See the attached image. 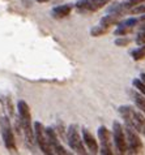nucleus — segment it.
Masks as SVG:
<instances>
[{"instance_id": "obj_6", "label": "nucleus", "mask_w": 145, "mask_h": 155, "mask_svg": "<svg viewBox=\"0 0 145 155\" xmlns=\"http://www.w3.org/2000/svg\"><path fill=\"white\" fill-rule=\"evenodd\" d=\"M34 137H35V142L39 146L41 151L43 154H52V150L50 147L49 140H47V134H46V128L43 127V124L39 121L34 123Z\"/></svg>"}, {"instance_id": "obj_15", "label": "nucleus", "mask_w": 145, "mask_h": 155, "mask_svg": "<svg viewBox=\"0 0 145 155\" xmlns=\"http://www.w3.org/2000/svg\"><path fill=\"white\" fill-rule=\"evenodd\" d=\"M107 31H109V28L103 26V25H97V26H93V28L90 29V35L98 38V37L105 35V34L107 33Z\"/></svg>"}, {"instance_id": "obj_10", "label": "nucleus", "mask_w": 145, "mask_h": 155, "mask_svg": "<svg viewBox=\"0 0 145 155\" xmlns=\"http://www.w3.org/2000/svg\"><path fill=\"white\" fill-rule=\"evenodd\" d=\"M81 132H83V141H84V143L86 145V147L89 149V151L92 154H97L99 151V146H98V142L96 141L94 137H93V134L86 128H83Z\"/></svg>"}, {"instance_id": "obj_7", "label": "nucleus", "mask_w": 145, "mask_h": 155, "mask_svg": "<svg viewBox=\"0 0 145 155\" xmlns=\"http://www.w3.org/2000/svg\"><path fill=\"white\" fill-rule=\"evenodd\" d=\"M119 114L124 120V123L127 125L132 127L133 129L139 132L140 129V121H139V115H140V111H136L133 107L131 106H120L119 107Z\"/></svg>"}, {"instance_id": "obj_3", "label": "nucleus", "mask_w": 145, "mask_h": 155, "mask_svg": "<svg viewBox=\"0 0 145 155\" xmlns=\"http://www.w3.org/2000/svg\"><path fill=\"white\" fill-rule=\"evenodd\" d=\"M67 142L69 147L76 154H86V150L84 147V141L80 136L79 127L76 124H71L67 129Z\"/></svg>"}, {"instance_id": "obj_23", "label": "nucleus", "mask_w": 145, "mask_h": 155, "mask_svg": "<svg viewBox=\"0 0 145 155\" xmlns=\"http://www.w3.org/2000/svg\"><path fill=\"white\" fill-rule=\"evenodd\" d=\"M139 121H140V129H139V133H141L143 136H145V115L140 111V115H139Z\"/></svg>"}, {"instance_id": "obj_25", "label": "nucleus", "mask_w": 145, "mask_h": 155, "mask_svg": "<svg viewBox=\"0 0 145 155\" xmlns=\"http://www.w3.org/2000/svg\"><path fill=\"white\" fill-rule=\"evenodd\" d=\"M137 20H139V22H145V13H143V16H140Z\"/></svg>"}, {"instance_id": "obj_20", "label": "nucleus", "mask_w": 145, "mask_h": 155, "mask_svg": "<svg viewBox=\"0 0 145 155\" xmlns=\"http://www.w3.org/2000/svg\"><path fill=\"white\" fill-rule=\"evenodd\" d=\"M128 13H131V15H143V13H145V3H141V4H139V5L133 7Z\"/></svg>"}, {"instance_id": "obj_28", "label": "nucleus", "mask_w": 145, "mask_h": 155, "mask_svg": "<svg viewBox=\"0 0 145 155\" xmlns=\"http://www.w3.org/2000/svg\"><path fill=\"white\" fill-rule=\"evenodd\" d=\"M35 2H38V3H47V2H50V0H35Z\"/></svg>"}, {"instance_id": "obj_18", "label": "nucleus", "mask_w": 145, "mask_h": 155, "mask_svg": "<svg viewBox=\"0 0 145 155\" xmlns=\"http://www.w3.org/2000/svg\"><path fill=\"white\" fill-rule=\"evenodd\" d=\"M114 43H115V46H118V47H127L131 43V39L127 37H119L115 39Z\"/></svg>"}, {"instance_id": "obj_4", "label": "nucleus", "mask_w": 145, "mask_h": 155, "mask_svg": "<svg viewBox=\"0 0 145 155\" xmlns=\"http://www.w3.org/2000/svg\"><path fill=\"white\" fill-rule=\"evenodd\" d=\"M126 137H127V153L130 154H140L144 150L143 141L139 136V132L130 125H124Z\"/></svg>"}, {"instance_id": "obj_24", "label": "nucleus", "mask_w": 145, "mask_h": 155, "mask_svg": "<svg viewBox=\"0 0 145 155\" xmlns=\"http://www.w3.org/2000/svg\"><path fill=\"white\" fill-rule=\"evenodd\" d=\"M135 42L137 43L139 46H143L145 45V30H140V33L136 35L135 38Z\"/></svg>"}, {"instance_id": "obj_19", "label": "nucleus", "mask_w": 145, "mask_h": 155, "mask_svg": "<svg viewBox=\"0 0 145 155\" xmlns=\"http://www.w3.org/2000/svg\"><path fill=\"white\" fill-rule=\"evenodd\" d=\"M132 85L135 86V89H137V91H140L141 94H144L145 95V84L143 82L140 78H135L133 81H132Z\"/></svg>"}, {"instance_id": "obj_21", "label": "nucleus", "mask_w": 145, "mask_h": 155, "mask_svg": "<svg viewBox=\"0 0 145 155\" xmlns=\"http://www.w3.org/2000/svg\"><path fill=\"white\" fill-rule=\"evenodd\" d=\"M92 4H93V7H94V9L98 11V9H101V8H103L106 4H109L111 0H90Z\"/></svg>"}, {"instance_id": "obj_11", "label": "nucleus", "mask_w": 145, "mask_h": 155, "mask_svg": "<svg viewBox=\"0 0 145 155\" xmlns=\"http://www.w3.org/2000/svg\"><path fill=\"white\" fill-rule=\"evenodd\" d=\"M72 8H73L72 4H63V5H58V7L52 8L51 15H52L54 18H64V17L69 16V13L72 12Z\"/></svg>"}, {"instance_id": "obj_9", "label": "nucleus", "mask_w": 145, "mask_h": 155, "mask_svg": "<svg viewBox=\"0 0 145 155\" xmlns=\"http://www.w3.org/2000/svg\"><path fill=\"white\" fill-rule=\"evenodd\" d=\"M46 134H47V140H49V143H50V147L52 150V154H59V155H66L68 154L67 150L63 147L60 141H59L58 136H56V132L52 128H46Z\"/></svg>"}, {"instance_id": "obj_26", "label": "nucleus", "mask_w": 145, "mask_h": 155, "mask_svg": "<svg viewBox=\"0 0 145 155\" xmlns=\"http://www.w3.org/2000/svg\"><path fill=\"white\" fill-rule=\"evenodd\" d=\"M140 80H141L145 84V73H141V74H140Z\"/></svg>"}, {"instance_id": "obj_5", "label": "nucleus", "mask_w": 145, "mask_h": 155, "mask_svg": "<svg viewBox=\"0 0 145 155\" xmlns=\"http://www.w3.org/2000/svg\"><path fill=\"white\" fill-rule=\"evenodd\" d=\"M113 140L115 143L119 154H126L127 153V137H126V130L123 125L118 120L113 121Z\"/></svg>"}, {"instance_id": "obj_1", "label": "nucleus", "mask_w": 145, "mask_h": 155, "mask_svg": "<svg viewBox=\"0 0 145 155\" xmlns=\"http://www.w3.org/2000/svg\"><path fill=\"white\" fill-rule=\"evenodd\" d=\"M17 111H19V117H20V127L24 133V137L26 142L30 146L34 145L35 137H34V128L32 125V115L29 104L25 101H19L17 103Z\"/></svg>"}, {"instance_id": "obj_8", "label": "nucleus", "mask_w": 145, "mask_h": 155, "mask_svg": "<svg viewBox=\"0 0 145 155\" xmlns=\"http://www.w3.org/2000/svg\"><path fill=\"white\" fill-rule=\"evenodd\" d=\"M98 140H99V153L103 155H111L113 154V141H111V133L105 125L98 128Z\"/></svg>"}, {"instance_id": "obj_22", "label": "nucleus", "mask_w": 145, "mask_h": 155, "mask_svg": "<svg viewBox=\"0 0 145 155\" xmlns=\"http://www.w3.org/2000/svg\"><path fill=\"white\" fill-rule=\"evenodd\" d=\"M137 24H139L137 18H126L119 22V25H124V26H131V28H135Z\"/></svg>"}, {"instance_id": "obj_14", "label": "nucleus", "mask_w": 145, "mask_h": 155, "mask_svg": "<svg viewBox=\"0 0 145 155\" xmlns=\"http://www.w3.org/2000/svg\"><path fill=\"white\" fill-rule=\"evenodd\" d=\"M75 7L77 8L80 12H96L90 0H77Z\"/></svg>"}, {"instance_id": "obj_13", "label": "nucleus", "mask_w": 145, "mask_h": 155, "mask_svg": "<svg viewBox=\"0 0 145 155\" xmlns=\"http://www.w3.org/2000/svg\"><path fill=\"white\" fill-rule=\"evenodd\" d=\"M130 95L135 101L137 108L145 115V95H144V94H141L140 91H135V90H132V91L130 93Z\"/></svg>"}, {"instance_id": "obj_17", "label": "nucleus", "mask_w": 145, "mask_h": 155, "mask_svg": "<svg viewBox=\"0 0 145 155\" xmlns=\"http://www.w3.org/2000/svg\"><path fill=\"white\" fill-rule=\"evenodd\" d=\"M131 56H132V59H133L135 61H139V60L145 59V45L140 46L139 48H136V50L132 51Z\"/></svg>"}, {"instance_id": "obj_12", "label": "nucleus", "mask_w": 145, "mask_h": 155, "mask_svg": "<svg viewBox=\"0 0 145 155\" xmlns=\"http://www.w3.org/2000/svg\"><path fill=\"white\" fill-rule=\"evenodd\" d=\"M122 15L119 13H114V12H110L109 15L103 16L101 18V25H103L106 28H111L114 25H119V22L122 21Z\"/></svg>"}, {"instance_id": "obj_2", "label": "nucleus", "mask_w": 145, "mask_h": 155, "mask_svg": "<svg viewBox=\"0 0 145 155\" xmlns=\"http://www.w3.org/2000/svg\"><path fill=\"white\" fill-rule=\"evenodd\" d=\"M0 128H2V137H3V142L5 149L12 154L17 153V146H16V141H15V134L12 132V127H11V121L7 116H4L0 120Z\"/></svg>"}, {"instance_id": "obj_27", "label": "nucleus", "mask_w": 145, "mask_h": 155, "mask_svg": "<svg viewBox=\"0 0 145 155\" xmlns=\"http://www.w3.org/2000/svg\"><path fill=\"white\" fill-rule=\"evenodd\" d=\"M140 30H145V22H141V26H140Z\"/></svg>"}, {"instance_id": "obj_16", "label": "nucleus", "mask_w": 145, "mask_h": 155, "mask_svg": "<svg viewBox=\"0 0 145 155\" xmlns=\"http://www.w3.org/2000/svg\"><path fill=\"white\" fill-rule=\"evenodd\" d=\"M135 30V28L131 26H124V25H118V29L114 31V34L116 37H127L128 34H131Z\"/></svg>"}]
</instances>
